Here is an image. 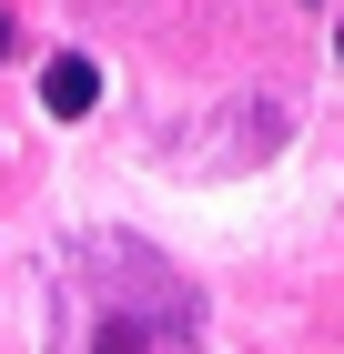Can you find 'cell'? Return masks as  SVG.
I'll use <instances>...</instances> for the list:
<instances>
[{
	"instance_id": "1",
	"label": "cell",
	"mask_w": 344,
	"mask_h": 354,
	"mask_svg": "<svg viewBox=\"0 0 344 354\" xmlns=\"http://www.w3.org/2000/svg\"><path fill=\"white\" fill-rule=\"evenodd\" d=\"M91 263H102V294L111 314L91 324V344L102 354H142V344H192V324H203V304H192V283L172 263H162L152 243H132V233H91Z\"/></svg>"
},
{
	"instance_id": "2",
	"label": "cell",
	"mask_w": 344,
	"mask_h": 354,
	"mask_svg": "<svg viewBox=\"0 0 344 354\" xmlns=\"http://www.w3.org/2000/svg\"><path fill=\"white\" fill-rule=\"evenodd\" d=\"M91 102H102V71H91L81 51H61L51 71H41V111H51V122H81Z\"/></svg>"
},
{
	"instance_id": "3",
	"label": "cell",
	"mask_w": 344,
	"mask_h": 354,
	"mask_svg": "<svg viewBox=\"0 0 344 354\" xmlns=\"http://www.w3.org/2000/svg\"><path fill=\"white\" fill-rule=\"evenodd\" d=\"M0 51H10V21H0Z\"/></svg>"
},
{
	"instance_id": "4",
	"label": "cell",
	"mask_w": 344,
	"mask_h": 354,
	"mask_svg": "<svg viewBox=\"0 0 344 354\" xmlns=\"http://www.w3.org/2000/svg\"><path fill=\"white\" fill-rule=\"evenodd\" d=\"M334 51H344V41H334Z\"/></svg>"
}]
</instances>
